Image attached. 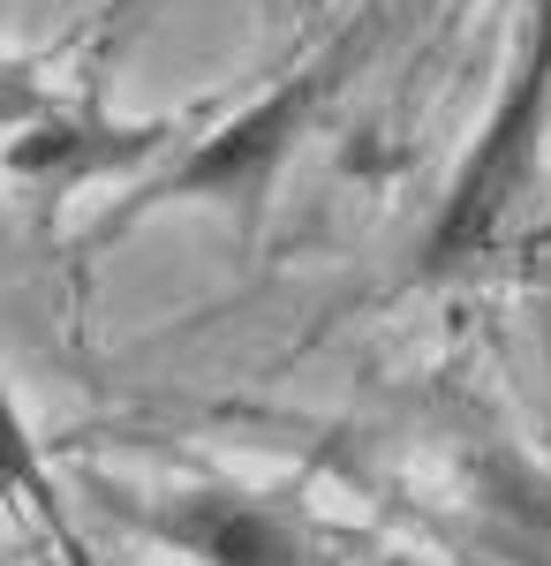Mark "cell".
<instances>
[{"label": "cell", "instance_id": "cell-1", "mask_svg": "<svg viewBox=\"0 0 551 566\" xmlns=\"http://www.w3.org/2000/svg\"><path fill=\"white\" fill-rule=\"evenodd\" d=\"M544 129H551V0H537V8H529L521 61H513L507 91H499V106H491V122L476 136L468 167L454 175L446 212H438V227H430V242H424L430 272H454V264L484 258V250L499 242L507 212L521 205V189L537 175Z\"/></svg>", "mask_w": 551, "mask_h": 566}, {"label": "cell", "instance_id": "cell-2", "mask_svg": "<svg viewBox=\"0 0 551 566\" xmlns=\"http://www.w3.org/2000/svg\"><path fill=\"white\" fill-rule=\"evenodd\" d=\"M340 69H347V45H340L333 61H318V69H302V76H288L280 91H264L242 122H227V129L181 167V175L159 181V197H242V205H257L264 189H272V175H280V159L295 151V136L310 129V114L333 98Z\"/></svg>", "mask_w": 551, "mask_h": 566}, {"label": "cell", "instance_id": "cell-3", "mask_svg": "<svg viewBox=\"0 0 551 566\" xmlns=\"http://www.w3.org/2000/svg\"><path fill=\"white\" fill-rule=\"evenodd\" d=\"M152 528L167 544H181L197 566H325L288 514H272L257 499H235V491H197V499L167 506Z\"/></svg>", "mask_w": 551, "mask_h": 566}, {"label": "cell", "instance_id": "cell-4", "mask_svg": "<svg viewBox=\"0 0 551 566\" xmlns=\"http://www.w3.org/2000/svg\"><path fill=\"white\" fill-rule=\"evenodd\" d=\"M0 483H8V491H23L31 506H53V499H45V476H39V453H31L23 423H15L8 392H0Z\"/></svg>", "mask_w": 551, "mask_h": 566}]
</instances>
